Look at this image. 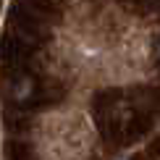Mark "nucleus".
<instances>
[{
	"instance_id": "obj_1",
	"label": "nucleus",
	"mask_w": 160,
	"mask_h": 160,
	"mask_svg": "<svg viewBox=\"0 0 160 160\" xmlns=\"http://www.w3.org/2000/svg\"><path fill=\"white\" fill-rule=\"evenodd\" d=\"M158 58H160V48H158Z\"/></svg>"
}]
</instances>
